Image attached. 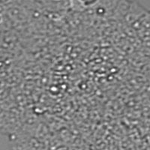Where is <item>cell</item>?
Masks as SVG:
<instances>
[]
</instances>
